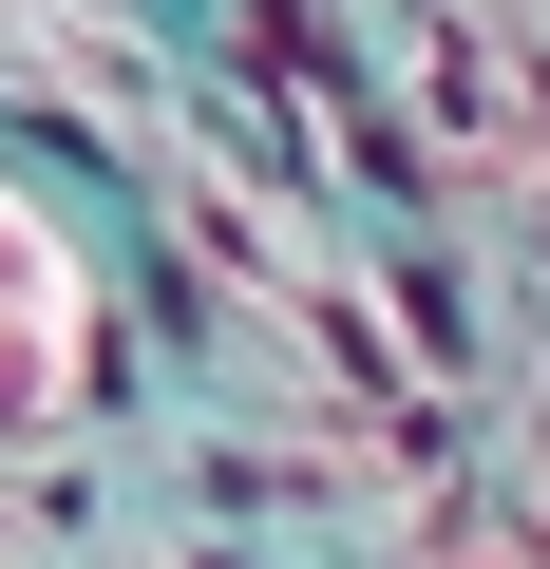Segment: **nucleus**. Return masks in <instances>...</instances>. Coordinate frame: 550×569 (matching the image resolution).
<instances>
[]
</instances>
